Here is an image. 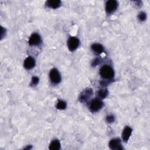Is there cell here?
Segmentation results:
<instances>
[{
	"label": "cell",
	"mask_w": 150,
	"mask_h": 150,
	"mask_svg": "<svg viewBox=\"0 0 150 150\" xmlns=\"http://www.w3.org/2000/svg\"><path fill=\"white\" fill-rule=\"evenodd\" d=\"M99 73L101 77L104 79H111L114 76L113 69L107 64L104 65L100 68Z\"/></svg>",
	"instance_id": "obj_1"
},
{
	"label": "cell",
	"mask_w": 150,
	"mask_h": 150,
	"mask_svg": "<svg viewBox=\"0 0 150 150\" xmlns=\"http://www.w3.org/2000/svg\"><path fill=\"white\" fill-rule=\"evenodd\" d=\"M118 2L115 0H110L106 2L105 11L107 14L114 13L117 9Z\"/></svg>",
	"instance_id": "obj_2"
},
{
	"label": "cell",
	"mask_w": 150,
	"mask_h": 150,
	"mask_svg": "<svg viewBox=\"0 0 150 150\" xmlns=\"http://www.w3.org/2000/svg\"><path fill=\"white\" fill-rule=\"evenodd\" d=\"M50 81L53 84H59L61 81V76L57 69L53 68L50 70L49 73Z\"/></svg>",
	"instance_id": "obj_3"
},
{
	"label": "cell",
	"mask_w": 150,
	"mask_h": 150,
	"mask_svg": "<svg viewBox=\"0 0 150 150\" xmlns=\"http://www.w3.org/2000/svg\"><path fill=\"white\" fill-rule=\"evenodd\" d=\"M103 105V103L100 99L95 98V99H93L90 102L89 108L91 112H95L99 111L102 108Z\"/></svg>",
	"instance_id": "obj_4"
},
{
	"label": "cell",
	"mask_w": 150,
	"mask_h": 150,
	"mask_svg": "<svg viewBox=\"0 0 150 150\" xmlns=\"http://www.w3.org/2000/svg\"><path fill=\"white\" fill-rule=\"evenodd\" d=\"M80 45L79 39L74 36L70 37L67 40V46L70 51H74Z\"/></svg>",
	"instance_id": "obj_5"
},
{
	"label": "cell",
	"mask_w": 150,
	"mask_h": 150,
	"mask_svg": "<svg viewBox=\"0 0 150 150\" xmlns=\"http://www.w3.org/2000/svg\"><path fill=\"white\" fill-rule=\"evenodd\" d=\"M92 94H93L92 88H87L81 93L79 97V101L81 102H86L87 100L92 96Z\"/></svg>",
	"instance_id": "obj_6"
},
{
	"label": "cell",
	"mask_w": 150,
	"mask_h": 150,
	"mask_svg": "<svg viewBox=\"0 0 150 150\" xmlns=\"http://www.w3.org/2000/svg\"><path fill=\"white\" fill-rule=\"evenodd\" d=\"M42 42V39L40 36L37 33H33L29 40V44L30 46H38Z\"/></svg>",
	"instance_id": "obj_7"
},
{
	"label": "cell",
	"mask_w": 150,
	"mask_h": 150,
	"mask_svg": "<svg viewBox=\"0 0 150 150\" xmlns=\"http://www.w3.org/2000/svg\"><path fill=\"white\" fill-rule=\"evenodd\" d=\"M35 64L36 62L35 59L31 56H29L24 60L23 66L26 70H30L35 67Z\"/></svg>",
	"instance_id": "obj_8"
},
{
	"label": "cell",
	"mask_w": 150,
	"mask_h": 150,
	"mask_svg": "<svg viewBox=\"0 0 150 150\" xmlns=\"http://www.w3.org/2000/svg\"><path fill=\"white\" fill-rule=\"evenodd\" d=\"M109 147L111 149H122V146L121 145V140L119 138H114L111 139L108 144Z\"/></svg>",
	"instance_id": "obj_9"
},
{
	"label": "cell",
	"mask_w": 150,
	"mask_h": 150,
	"mask_svg": "<svg viewBox=\"0 0 150 150\" xmlns=\"http://www.w3.org/2000/svg\"><path fill=\"white\" fill-rule=\"evenodd\" d=\"M132 128L128 126H125L122 132V138L124 142H127L129 139L132 132Z\"/></svg>",
	"instance_id": "obj_10"
},
{
	"label": "cell",
	"mask_w": 150,
	"mask_h": 150,
	"mask_svg": "<svg viewBox=\"0 0 150 150\" xmlns=\"http://www.w3.org/2000/svg\"><path fill=\"white\" fill-rule=\"evenodd\" d=\"M62 5V2L59 0H49L46 2V5L53 9H56L60 7Z\"/></svg>",
	"instance_id": "obj_11"
},
{
	"label": "cell",
	"mask_w": 150,
	"mask_h": 150,
	"mask_svg": "<svg viewBox=\"0 0 150 150\" xmlns=\"http://www.w3.org/2000/svg\"><path fill=\"white\" fill-rule=\"evenodd\" d=\"M91 49L93 50V51L97 54H100L104 50V47L101 44H99V43L93 44L91 45Z\"/></svg>",
	"instance_id": "obj_12"
},
{
	"label": "cell",
	"mask_w": 150,
	"mask_h": 150,
	"mask_svg": "<svg viewBox=\"0 0 150 150\" xmlns=\"http://www.w3.org/2000/svg\"><path fill=\"white\" fill-rule=\"evenodd\" d=\"M49 149L50 150H59L60 148V143L59 140L54 139L53 140L49 145Z\"/></svg>",
	"instance_id": "obj_13"
},
{
	"label": "cell",
	"mask_w": 150,
	"mask_h": 150,
	"mask_svg": "<svg viewBox=\"0 0 150 150\" xmlns=\"http://www.w3.org/2000/svg\"><path fill=\"white\" fill-rule=\"evenodd\" d=\"M98 95L100 98H104L108 95V91H107V90L106 88L100 89L98 91Z\"/></svg>",
	"instance_id": "obj_14"
},
{
	"label": "cell",
	"mask_w": 150,
	"mask_h": 150,
	"mask_svg": "<svg viewBox=\"0 0 150 150\" xmlns=\"http://www.w3.org/2000/svg\"><path fill=\"white\" fill-rule=\"evenodd\" d=\"M66 107V103L62 100H59L57 104H56V108L59 110H64Z\"/></svg>",
	"instance_id": "obj_15"
},
{
	"label": "cell",
	"mask_w": 150,
	"mask_h": 150,
	"mask_svg": "<svg viewBox=\"0 0 150 150\" xmlns=\"http://www.w3.org/2000/svg\"><path fill=\"white\" fill-rule=\"evenodd\" d=\"M39 77H38L36 76H33V77H32V80H31L30 86L32 87H35L39 83Z\"/></svg>",
	"instance_id": "obj_16"
},
{
	"label": "cell",
	"mask_w": 150,
	"mask_h": 150,
	"mask_svg": "<svg viewBox=\"0 0 150 150\" xmlns=\"http://www.w3.org/2000/svg\"><path fill=\"white\" fill-rule=\"evenodd\" d=\"M138 18L141 22H144L145 21L146 18V14L144 12H141L138 15Z\"/></svg>",
	"instance_id": "obj_17"
},
{
	"label": "cell",
	"mask_w": 150,
	"mask_h": 150,
	"mask_svg": "<svg viewBox=\"0 0 150 150\" xmlns=\"http://www.w3.org/2000/svg\"><path fill=\"white\" fill-rule=\"evenodd\" d=\"M114 120H115V117L112 115H110L106 117V121H107V122H108L109 123L113 122L114 121Z\"/></svg>",
	"instance_id": "obj_18"
},
{
	"label": "cell",
	"mask_w": 150,
	"mask_h": 150,
	"mask_svg": "<svg viewBox=\"0 0 150 150\" xmlns=\"http://www.w3.org/2000/svg\"><path fill=\"white\" fill-rule=\"evenodd\" d=\"M99 62H100V59L97 58L94 61H93V63H92V65L94 66H96L97 64H98L99 63Z\"/></svg>",
	"instance_id": "obj_19"
}]
</instances>
